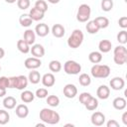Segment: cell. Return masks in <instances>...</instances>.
Here are the masks:
<instances>
[{
    "instance_id": "39",
    "label": "cell",
    "mask_w": 127,
    "mask_h": 127,
    "mask_svg": "<svg viewBox=\"0 0 127 127\" xmlns=\"http://www.w3.org/2000/svg\"><path fill=\"white\" fill-rule=\"evenodd\" d=\"M17 6L21 10H26L30 7V0H17Z\"/></svg>"
},
{
    "instance_id": "32",
    "label": "cell",
    "mask_w": 127,
    "mask_h": 127,
    "mask_svg": "<svg viewBox=\"0 0 127 127\" xmlns=\"http://www.w3.org/2000/svg\"><path fill=\"white\" fill-rule=\"evenodd\" d=\"M49 68L53 72H59L62 69V64L59 61H56V60L51 61L50 64H49Z\"/></svg>"
},
{
    "instance_id": "18",
    "label": "cell",
    "mask_w": 127,
    "mask_h": 127,
    "mask_svg": "<svg viewBox=\"0 0 127 127\" xmlns=\"http://www.w3.org/2000/svg\"><path fill=\"white\" fill-rule=\"evenodd\" d=\"M29 16L32 18L33 21H40V20H42V19L44 18L45 13H44L43 11L39 10L38 8L34 7V8H32V9L30 10V12H29Z\"/></svg>"
},
{
    "instance_id": "36",
    "label": "cell",
    "mask_w": 127,
    "mask_h": 127,
    "mask_svg": "<svg viewBox=\"0 0 127 127\" xmlns=\"http://www.w3.org/2000/svg\"><path fill=\"white\" fill-rule=\"evenodd\" d=\"M117 41L119 44L121 45H125L127 43V32L125 30H122L120 31L118 34H117Z\"/></svg>"
},
{
    "instance_id": "10",
    "label": "cell",
    "mask_w": 127,
    "mask_h": 127,
    "mask_svg": "<svg viewBox=\"0 0 127 127\" xmlns=\"http://www.w3.org/2000/svg\"><path fill=\"white\" fill-rule=\"evenodd\" d=\"M63 92H64V95L66 98H73L77 94V88H76V86L74 84L67 83V84L64 85Z\"/></svg>"
},
{
    "instance_id": "3",
    "label": "cell",
    "mask_w": 127,
    "mask_h": 127,
    "mask_svg": "<svg viewBox=\"0 0 127 127\" xmlns=\"http://www.w3.org/2000/svg\"><path fill=\"white\" fill-rule=\"evenodd\" d=\"M113 61L118 65H122L127 62V49L123 45L114 48Z\"/></svg>"
},
{
    "instance_id": "5",
    "label": "cell",
    "mask_w": 127,
    "mask_h": 127,
    "mask_svg": "<svg viewBox=\"0 0 127 127\" xmlns=\"http://www.w3.org/2000/svg\"><path fill=\"white\" fill-rule=\"evenodd\" d=\"M28 85V77L25 75L11 76L9 77V88H17L19 90H23Z\"/></svg>"
},
{
    "instance_id": "28",
    "label": "cell",
    "mask_w": 127,
    "mask_h": 127,
    "mask_svg": "<svg viewBox=\"0 0 127 127\" xmlns=\"http://www.w3.org/2000/svg\"><path fill=\"white\" fill-rule=\"evenodd\" d=\"M17 49L21 52V53H23V54H28L29 52H30V45L26 42V41H24V40H19L18 42H17Z\"/></svg>"
},
{
    "instance_id": "17",
    "label": "cell",
    "mask_w": 127,
    "mask_h": 127,
    "mask_svg": "<svg viewBox=\"0 0 127 127\" xmlns=\"http://www.w3.org/2000/svg\"><path fill=\"white\" fill-rule=\"evenodd\" d=\"M15 113L19 118H26L29 115V108L26 104H18L16 106Z\"/></svg>"
},
{
    "instance_id": "12",
    "label": "cell",
    "mask_w": 127,
    "mask_h": 127,
    "mask_svg": "<svg viewBox=\"0 0 127 127\" xmlns=\"http://www.w3.org/2000/svg\"><path fill=\"white\" fill-rule=\"evenodd\" d=\"M30 52L33 55V57L38 58V59H41L45 55V48L42 45H40V44H35L30 49Z\"/></svg>"
},
{
    "instance_id": "23",
    "label": "cell",
    "mask_w": 127,
    "mask_h": 127,
    "mask_svg": "<svg viewBox=\"0 0 127 127\" xmlns=\"http://www.w3.org/2000/svg\"><path fill=\"white\" fill-rule=\"evenodd\" d=\"M41 78H42V76H41L40 72L37 71V70H35V69H32V71H30V73L28 75V80L31 83H33V84L39 83L40 80H41Z\"/></svg>"
},
{
    "instance_id": "51",
    "label": "cell",
    "mask_w": 127,
    "mask_h": 127,
    "mask_svg": "<svg viewBox=\"0 0 127 127\" xmlns=\"http://www.w3.org/2000/svg\"><path fill=\"white\" fill-rule=\"evenodd\" d=\"M0 70H1V65H0Z\"/></svg>"
},
{
    "instance_id": "21",
    "label": "cell",
    "mask_w": 127,
    "mask_h": 127,
    "mask_svg": "<svg viewBox=\"0 0 127 127\" xmlns=\"http://www.w3.org/2000/svg\"><path fill=\"white\" fill-rule=\"evenodd\" d=\"M112 105H113V107H114L115 109H117V110H123V109H125V107H126V99L123 98V97H121V96L116 97V98L113 99Z\"/></svg>"
},
{
    "instance_id": "20",
    "label": "cell",
    "mask_w": 127,
    "mask_h": 127,
    "mask_svg": "<svg viewBox=\"0 0 127 127\" xmlns=\"http://www.w3.org/2000/svg\"><path fill=\"white\" fill-rule=\"evenodd\" d=\"M24 41H26L29 45H34L35 41H36V34H35V31L31 30V29H28L24 32Z\"/></svg>"
},
{
    "instance_id": "41",
    "label": "cell",
    "mask_w": 127,
    "mask_h": 127,
    "mask_svg": "<svg viewBox=\"0 0 127 127\" xmlns=\"http://www.w3.org/2000/svg\"><path fill=\"white\" fill-rule=\"evenodd\" d=\"M0 87L7 89L9 88V77L7 76H0Z\"/></svg>"
},
{
    "instance_id": "38",
    "label": "cell",
    "mask_w": 127,
    "mask_h": 127,
    "mask_svg": "<svg viewBox=\"0 0 127 127\" xmlns=\"http://www.w3.org/2000/svg\"><path fill=\"white\" fill-rule=\"evenodd\" d=\"M91 94L89 93V92H82V93H80L79 94V97H78V99H79V102L81 103V104H85L90 98H91Z\"/></svg>"
},
{
    "instance_id": "48",
    "label": "cell",
    "mask_w": 127,
    "mask_h": 127,
    "mask_svg": "<svg viewBox=\"0 0 127 127\" xmlns=\"http://www.w3.org/2000/svg\"><path fill=\"white\" fill-rule=\"evenodd\" d=\"M36 126L37 127H44L45 126V123H38V124H36Z\"/></svg>"
},
{
    "instance_id": "7",
    "label": "cell",
    "mask_w": 127,
    "mask_h": 127,
    "mask_svg": "<svg viewBox=\"0 0 127 127\" xmlns=\"http://www.w3.org/2000/svg\"><path fill=\"white\" fill-rule=\"evenodd\" d=\"M64 70L67 74H78L81 70V65L72 60H68L64 64Z\"/></svg>"
},
{
    "instance_id": "44",
    "label": "cell",
    "mask_w": 127,
    "mask_h": 127,
    "mask_svg": "<svg viewBox=\"0 0 127 127\" xmlns=\"http://www.w3.org/2000/svg\"><path fill=\"white\" fill-rule=\"evenodd\" d=\"M122 122H123L124 125L127 126V112H124L122 114Z\"/></svg>"
},
{
    "instance_id": "6",
    "label": "cell",
    "mask_w": 127,
    "mask_h": 127,
    "mask_svg": "<svg viewBox=\"0 0 127 127\" xmlns=\"http://www.w3.org/2000/svg\"><path fill=\"white\" fill-rule=\"evenodd\" d=\"M90 14H91L90 6L87 4H81V5H79V7L77 9L76 20L78 22H81V23L87 22L90 18Z\"/></svg>"
},
{
    "instance_id": "14",
    "label": "cell",
    "mask_w": 127,
    "mask_h": 127,
    "mask_svg": "<svg viewBox=\"0 0 127 127\" xmlns=\"http://www.w3.org/2000/svg\"><path fill=\"white\" fill-rule=\"evenodd\" d=\"M96 95L99 99H107L110 95V88L107 85H100L96 90Z\"/></svg>"
},
{
    "instance_id": "33",
    "label": "cell",
    "mask_w": 127,
    "mask_h": 127,
    "mask_svg": "<svg viewBox=\"0 0 127 127\" xmlns=\"http://www.w3.org/2000/svg\"><path fill=\"white\" fill-rule=\"evenodd\" d=\"M10 120V114L5 109H0V125H5Z\"/></svg>"
},
{
    "instance_id": "42",
    "label": "cell",
    "mask_w": 127,
    "mask_h": 127,
    "mask_svg": "<svg viewBox=\"0 0 127 127\" xmlns=\"http://www.w3.org/2000/svg\"><path fill=\"white\" fill-rule=\"evenodd\" d=\"M118 24L122 29L127 28V17L126 16H122L121 18H119L118 20Z\"/></svg>"
},
{
    "instance_id": "47",
    "label": "cell",
    "mask_w": 127,
    "mask_h": 127,
    "mask_svg": "<svg viewBox=\"0 0 127 127\" xmlns=\"http://www.w3.org/2000/svg\"><path fill=\"white\" fill-rule=\"evenodd\" d=\"M61 0H48V2L49 3H51V4H57V3H59Z\"/></svg>"
},
{
    "instance_id": "22",
    "label": "cell",
    "mask_w": 127,
    "mask_h": 127,
    "mask_svg": "<svg viewBox=\"0 0 127 127\" xmlns=\"http://www.w3.org/2000/svg\"><path fill=\"white\" fill-rule=\"evenodd\" d=\"M17 105V100L13 96H6L3 99V106L6 109H13Z\"/></svg>"
},
{
    "instance_id": "13",
    "label": "cell",
    "mask_w": 127,
    "mask_h": 127,
    "mask_svg": "<svg viewBox=\"0 0 127 127\" xmlns=\"http://www.w3.org/2000/svg\"><path fill=\"white\" fill-rule=\"evenodd\" d=\"M41 80H42L43 85L46 86V87H51V86H53V85L56 83L55 75H54L53 73H51V72L45 73V74L42 76Z\"/></svg>"
},
{
    "instance_id": "43",
    "label": "cell",
    "mask_w": 127,
    "mask_h": 127,
    "mask_svg": "<svg viewBox=\"0 0 127 127\" xmlns=\"http://www.w3.org/2000/svg\"><path fill=\"white\" fill-rule=\"evenodd\" d=\"M106 126H107V127H119V123H118L116 120L111 119V120H109V121L106 123Z\"/></svg>"
},
{
    "instance_id": "45",
    "label": "cell",
    "mask_w": 127,
    "mask_h": 127,
    "mask_svg": "<svg viewBox=\"0 0 127 127\" xmlns=\"http://www.w3.org/2000/svg\"><path fill=\"white\" fill-rule=\"evenodd\" d=\"M5 95H6V89L0 87V97H3Z\"/></svg>"
},
{
    "instance_id": "27",
    "label": "cell",
    "mask_w": 127,
    "mask_h": 127,
    "mask_svg": "<svg viewBox=\"0 0 127 127\" xmlns=\"http://www.w3.org/2000/svg\"><path fill=\"white\" fill-rule=\"evenodd\" d=\"M85 29H86V31H87V33H89V34H96L100 29H99V27H98V25L95 23V21L94 20H92V21H89V22H87V24H86V26H85Z\"/></svg>"
},
{
    "instance_id": "1",
    "label": "cell",
    "mask_w": 127,
    "mask_h": 127,
    "mask_svg": "<svg viewBox=\"0 0 127 127\" xmlns=\"http://www.w3.org/2000/svg\"><path fill=\"white\" fill-rule=\"evenodd\" d=\"M40 119L45 123V124H51L55 125L60 122V114L53 109L49 108H43L40 111Z\"/></svg>"
},
{
    "instance_id": "19",
    "label": "cell",
    "mask_w": 127,
    "mask_h": 127,
    "mask_svg": "<svg viewBox=\"0 0 127 127\" xmlns=\"http://www.w3.org/2000/svg\"><path fill=\"white\" fill-rule=\"evenodd\" d=\"M111 48H112V44L109 40H101L98 44V49H99V52L100 53H108L111 51Z\"/></svg>"
},
{
    "instance_id": "16",
    "label": "cell",
    "mask_w": 127,
    "mask_h": 127,
    "mask_svg": "<svg viewBox=\"0 0 127 127\" xmlns=\"http://www.w3.org/2000/svg\"><path fill=\"white\" fill-rule=\"evenodd\" d=\"M52 34L56 38H62L65 34V29L62 24H55L52 27Z\"/></svg>"
},
{
    "instance_id": "29",
    "label": "cell",
    "mask_w": 127,
    "mask_h": 127,
    "mask_svg": "<svg viewBox=\"0 0 127 127\" xmlns=\"http://www.w3.org/2000/svg\"><path fill=\"white\" fill-rule=\"evenodd\" d=\"M94 21H95V23L98 25L99 29H105V28H107V27L109 26V20H108V18H106V17H104V16L96 17V18L94 19Z\"/></svg>"
},
{
    "instance_id": "25",
    "label": "cell",
    "mask_w": 127,
    "mask_h": 127,
    "mask_svg": "<svg viewBox=\"0 0 127 127\" xmlns=\"http://www.w3.org/2000/svg\"><path fill=\"white\" fill-rule=\"evenodd\" d=\"M19 23L22 27H30L33 23V20L29 16V14H22L19 17Z\"/></svg>"
},
{
    "instance_id": "37",
    "label": "cell",
    "mask_w": 127,
    "mask_h": 127,
    "mask_svg": "<svg viewBox=\"0 0 127 127\" xmlns=\"http://www.w3.org/2000/svg\"><path fill=\"white\" fill-rule=\"evenodd\" d=\"M35 7L38 8L39 10L43 11L44 13H46L48 11V4L45 0H37L35 3Z\"/></svg>"
},
{
    "instance_id": "40",
    "label": "cell",
    "mask_w": 127,
    "mask_h": 127,
    "mask_svg": "<svg viewBox=\"0 0 127 127\" xmlns=\"http://www.w3.org/2000/svg\"><path fill=\"white\" fill-rule=\"evenodd\" d=\"M35 96H37L38 98H45L48 96V89L46 88H38L36 90Z\"/></svg>"
},
{
    "instance_id": "15",
    "label": "cell",
    "mask_w": 127,
    "mask_h": 127,
    "mask_svg": "<svg viewBox=\"0 0 127 127\" xmlns=\"http://www.w3.org/2000/svg\"><path fill=\"white\" fill-rule=\"evenodd\" d=\"M35 32L39 37H46L50 33V28L45 23H40L35 27Z\"/></svg>"
},
{
    "instance_id": "34",
    "label": "cell",
    "mask_w": 127,
    "mask_h": 127,
    "mask_svg": "<svg viewBox=\"0 0 127 127\" xmlns=\"http://www.w3.org/2000/svg\"><path fill=\"white\" fill-rule=\"evenodd\" d=\"M47 103L52 107H57L60 104V98L57 95H49L47 96Z\"/></svg>"
},
{
    "instance_id": "31",
    "label": "cell",
    "mask_w": 127,
    "mask_h": 127,
    "mask_svg": "<svg viewBox=\"0 0 127 127\" xmlns=\"http://www.w3.org/2000/svg\"><path fill=\"white\" fill-rule=\"evenodd\" d=\"M78 82L82 86H88L91 83V78L87 73H81L78 77Z\"/></svg>"
},
{
    "instance_id": "11",
    "label": "cell",
    "mask_w": 127,
    "mask_h": 127,
    "mask_svg": "<svg viewBox=\"0 0 127 127\" xmlns=\"http://www.w3.org/2000/svg\"><path fill=\"white\" fill-rule=\"evenodd\" d=\"M109 84H110V87L113 90H121L125 85V81H124V79L122 77L116 76V77H113L109 81Z\"/></svg>"
},
{
    "instance_id": "4",
    "label": "cell",
    "mask_w": 127,
    "mask_h": 127,
    "mask_svg": "<svg viewBox=\"0 0 127 127\" xmlns=\"http://www.w3.org/2000/svg\"><path fill=\"white\" fill-rule=\"evenodd\" d=\"M91 75L95 78H106L110 74V67L106 64H97L94 65L90 69Z\"/></svg>"
},
{
    "instance_id": "46",
    "label": "cell",
    "mask_w": 127,
    "mask_h": 127,
    "mask_svg": "<svg viewBox=\"0 0 127 127\" xmlns=\"http://www.w3.org/2000/svg\"><path fill=\"white\" fill-rule=\"evenodd\" d=\"M4 56H5V51L2 48H0V59H2Z\"/></svg>"
},
{
    "instance_id": "26",
    "label": "cell",
    "mask_w": 127,
    "mask_h": 127,
    "mask_svg": "<svg viewBox=\"0 0 127 127\" xmlns=\"http://www.w3.org/2000/svg\"><path fill=\"white\" fill-rule=\"evenodd\" d=\"M21 100L25 103H29V102H32L35 98V94L30 91V90H24L22 93H21Z\"/></svg>"
},
{
    "instance_id": "50",
    "label": "cell",
    "mask_w": 127,
    "mask_h": 127,
    "mask_svg": "<svg viewBox=\"0 0 127 127\" xmlns=\"http://www.w3.org/2000/svg\"><path fill=\"white\" fill-rule=\"evenodd\" d=\"M65 126H71V127H73V124H65Z\"/></svg>"
},
{
    "instance_id": "30",
    "label": "cell",
    "mask_w": 127,
    "mask_h": 127,
    "mask_svg": "<svg viewBox=\"0 0 127 127\" xmlns=\"http://www.w3.org/2000/svg\"><path fill=\"white\" fill-rule=\"evenodd\" d=\"M84 106H85V108H86L87 110L93 111V110H95V109L98 107V100H97L95 97L91 96V98L84 104Z\"/></svg>"
},
{
    "instance_id": "2",
    "label": "cell",
    "mask_w": 127,
    "mask_h": 127,
    "mask_svg": "<svg viewBox=\"0 0 127 127\" xmlns=\"http://www.w3.org/2000/svg\"><path fill=\"white\" fill-rule=\"evenodd\" d=\"M83 33L79 29L73 30V32L70 34V36L67 39V46L71 49H77L83 42Z\"/></svg>"
},
{
    "instance_id": "8",
    "label": "cell",
    "mask_w": 127,
    "mask_h": 127,
    "mask_svg": "<svg viewBox=\"0 0 127 127\" xmlns=\"http://www.w3.org/2000/svg\"><path fill=\"white\" fill-rule=\"evenodd\" d=\"M24 65L28 69H36V68H38V67H40L42 65V62L38 58L31 57V58H28V59L25 60Z\"/></svg>"
},
{
    "instance_id": "9",
    "label": "cell",
    "mask_w": 127,
    "mask_h": 127,
    "mask_svg": "<svg viewBox=\"0 0 127 127\" xmlns=\"http://www.w3.org/2000/svg\"><path fill=\"white\" fill-rule=\"evenodd\" d=\"M90 120H91V123L94 126H102L105 122V115L102 112L95 111V112L92 113V115L90 117Z\"/></svg>"
},
{
    "instance_id": "24",
    "label": "cell",
    "mask_w": 127,
    "mask_h": 127,
    "mask_svg": "<svg viewBox=\"0 0 127 127\" xmlns=\"http://www.w3.org/2000/svg\"><path fill=\"white\" fill-rule=\"evenodd\" d=\"M88 60L92 64H98L102 61V53L93 51L88 55Z\"/></svg>"
},
{
    "instance_id": "49",
    "label": "cell",
    "mask_w": 127,
    "mask_h": 127,
    "mask_svg": "<svg viewBox=\"0 0 127 127\" xmlns=\"http://www.w3.org/2000/svg\"><path fill=\"white\" fill-rule=\"evenodd\" d=\"M7 3H10V4H12V3H15L17 0H5Z\"/></svg>"
},
{
    "instance_id": "35",
    "label": "cell",
    "mask_w": 127,
    "mask_h": 127,
    "mask_svg": "<svg viewBox=\"0 0 127 127\" xmlns=\"http://www.w3.org/2000/svg\"><path fill=\"white\" fill-rule=\"evenodd\" d=\"M113 8V1L112 0H102L101 1V9L104 12H109Z\"/></svg>"
}]
</instances>
